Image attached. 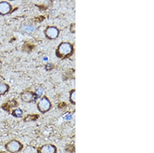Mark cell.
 <instances>
[{
	"label": "cell",
	"mask_w": 154,
	"mask_h": 153,
	"mask_svg": "<svg viewBox=\"0 0 154 153\" xmlns=\"http://www.w3.org/2000/svg\"><path fill=\"white\" fill-rule=\"evenodd\" d=\"M6 150L11 153H17L21 151L23 145L19 141L17 140H11L5 144Z\"/></svg>",
	"instance_id": "6da1fadb"
},
{
	"label": "cell",
	"mask_w": 154,
	"mask_h": 153,
	"mask_svg": "<svg viewBox=\"0 0 154 153\" xmlns=\"http://www.w3.org/2000/svg\"><path fill=\"white\" fill-rule=\"evenodd\" d=\"M51 108V103L46 97H44L38 103V108L41 113H46Z\"/></svg>",
	"instance_id": "7a4b0ae2"
},
{
	"label": "cell",
	"mask_w": 154,
	"mask_h": 153,
	"mask_svg": "<svg viewBox=\"0 0 154 153\" xmlns=\"http://www.w3.org/2000/svg\"><path fill=\"white\" fill-rule=\"evenodd\" d=\"M56 148L51 144H46L38 149V153H56Z\"/></svg>",
	"instance_id": "3957f363"
},
{
	"label": "cell",
	"mask_w": 154,
	"mask_h": 153,
	"mask_svg": "<svg viewBox=\"0 0 154 153\" xmlns=\"http://www.w3.org/2000/svg\"><path fill=\"white\" fill-rule=\"evenodd\" d=\"M12 9L11 4L7 2H0V14L5 15L9 14Z\"/></svg>",
	"instance_id": "277c9868"
},
{
	"label": "cell",
	"mask_w": 154,
	"mask_h": 153,
	"mask_svg": "<svg viewBox=\"0 0 154 153\" xmlns=\"http://www.w3.org/2000/svg\"><path fill=\"white\" fill-rule=\"evenodd\" d=\"M35 95L32 92L25 91L22 93L21 95V100L25 103H30L32 102L35 99Z\"/></svg>",
	"instance_id": "5b68a950"
},
{
	"label": "cell",
	"mask_w": 154,
	"mask_h": 153,
	"mask_svg": "<svg viewBox=\"0 0 154 153\" xmlns=\"http://www.w3.org/2000/svg\"><path fill=\"white\" fill-rule=\"evenodd\" d=\"M58 30L54 27H49L46 30V35L50 38H54L58 35Z\"/></svg>",
	"instance_id": "8992f818"
},
{
	"label": "cell",
	"mask_w": 154,
	"mask_h": 153,
	"mask_svg": "<svg viewBox=\"0 0 154 153\" xmlns=\"http://www.w3.org/2000/svg\"><path fill=\"white\" fill-rule=\"evenodd\" d=\"M9 86L5 83L0 82V96L3 95L9 90Z\"/></svg>",
	"instance_id": "52a82bcc"
},
{
	"label": "cell",
	"mask_w": 154,
	"mask_h": 153,
	"mask_svg": "<svg viewBox=\"0 0 154 153\" xmlns=\"http://www.w3.org/2000/svg\"><path fill=\"white\" fill-rule=\"evenodd\" d=\"M22 114H23L22 110L19 108L14 109L12 111V115L17 118H20L22 116Z\"/></svg>",
	"instance_id": "ba28073f"
},
{
	"label": "cell",
	"mask_w": 154,
	"mask_h": 153,
	"mask_svg": "<svg viewBox=\"0 0 154 153\" xmlns=\"http://www.w3.org/2000/svg\"><path fill=\"white\" fill-rule=\"evenodd\" d=\"M23 30L25 32L27 33H30V32H33L35 30V27L32 26V25H26L24 27Z\"/></svg>",
	"instance_id": "9c48e42d"
},
{
	"label": "cell",
	"mask_w": 154,
	"mask_h": 153,
	"mask_svg": "<svg viewBox=\"0 0 154 153\" xmlns=\"http://www.w3.org/2000/svg\"><path fill=\"white\" fill-rule=\"evenodd\" d=\"M42 93H43V89L41 88H39L37 89L35 91V96H37V97H40L41 95H42Z\"/></svg>",
	"instance_id": "30bf717a"
}]
</instances>
